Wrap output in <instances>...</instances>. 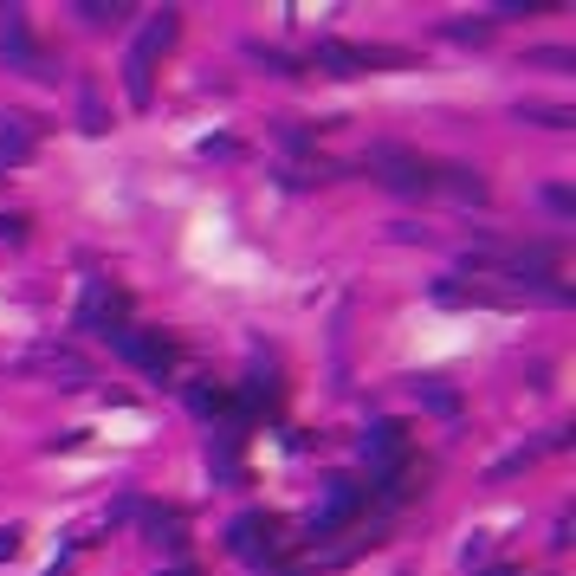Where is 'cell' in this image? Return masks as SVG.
<instances>
[{"instance_id":"obj_29","label":"cell","mask_w":576,"mask_h":576,"mask_svg":"<svg viewBox=\"0 0 576 576\" xmlns=\"http://www.w3.org/2000/svg\"><path fill=\"white\" fill-rule=\"evenodd\" d=\"M169 576H195V570H169Z\"/></svg>"},{"instance_id":"obj_24","label":"cell","mask_w":576,"mask_h":576,"mask_svg":"<svg viewBox=\"0 0 576 576\" xmlns=\"http://www.w3.org/2000/svg\"><path fill=\"white\" fill-rule=\"evenodd\" d=\"M78 13H85L91 26H111V20H123V7H98V0H85V7H78Z\"/></svg>"},{"instance_id":"obj_5","label":"cell","mask_w":576,"mask_h":576,"mask_svg":"<svg viewBox=\"0 0 576 576\" xmlns=\"http://www.w3.org/2000/svg\"><path fill=\"white\" fill-rule=\"evenodd\" d=\"M363 460L376 466V473H395V466H408V428H402V421H369V434H363Z\"/></svg>"},{"instance_id":"obj_18","label":"cell","mask_w":576,"mask_h":576,"mask_svg":"<svg viewBox=\"0 0 576 576\" xmlns=\"http://www.w3.org/2000/svg\"><path fill=\"white\" fill-rule=\"evenodd\" d=\"M415 395L434 408V415H460V395H454V389H441V382H415Z\"/></svg>"},{"instance_id":"obj_1","label":"cell","mask_w":576,"mask_h":576,"mask_svg":"<svg viewBox=\"0 0 576 576\" xmlns=\"http://www.w3.org/2000/svg\"><path fill=\"white\" fill-rule=\"evenodd\" d=\"M78 331H91V337H104V344H117L123 331H130V298L117 292V285H91L85 292V305H78Z\"/></svg>"},{"instance_id":"obj_14","label":"cell","mask_w":576,"mask_h":576,"mask_svg":"<svg viewBox=\"0 0 576 576\" xmlns=\"http://www.w3.org/2000/svg\"><path fill=\"white\" fill-rule=\"evenodd\" d=\"M175 33H182V26H175V13H156V20H149V33L136 39V46H143L149 59H156V52H169V46H175Z\"/></svg>"},{"instance_id":"obj_13","label":"cell","mask_w":576,"mask_h":576,"mask_svg":"<svg viewBox=\"0 0 576 576\" xmlns=\"http://www.w3.org/2000/svg\"><path fill=\"white\" fill-rule=\"evenodd\" d=\"M208 466L221 479H240V434H214V441H208Z\"/></svg>"},{"instance_id":"obj_6","label":"cell","mask_w":576,"mask_h":576,"mask_svg":"<svg viewBox=\"0 0 576 576\" xmlns=\"http://www.w3.org/2000/svg\"><path fill=\"white\" fill-rule=\"evenodd\" d=\"M117 350L130 356L136 369H149V376H169V369H175V344L162 331H136V324H130V331L117 337Z\"/></svg>"},{"instance_id":"obj_8","label":"cell","mask_w":576,"mask_h":576,"mask_svg":"<svg viewBox=\"0 0 576 576\" xmlns=\"http://www.w3.org/2000/svg\"><path fill=\"white\" fill-rule=\"evenodd\" d=\"M311 65H318L324 78H356V72H363V52H356V46H344V39H318Z\"/></svg>"},{"instance_id":"obj_25","label":"cell","mask_w":576,"mask_h":576,"mask_svg":"<svg viewBox=\"0 0 576 576\" xmlns=\"http://www.w3.org/2000/svg\"><path fill=\"white\" fill-rule=\"evenodd\" d=\"M486 551H492V538H486V531H473V544H466V570L486 564Z\"/></svg>"},{"instance_id":"obj_4","label":"cell","mask_w":576,"mask_h":576,"mask_svg":"<svg viewBox=\"0 0 576 576\" xmlns=\"http://www.w3.org/2000/svg\"><path fill=\"white\" fill-rule=\"evenodd\" d=\"M369 505V492L356 486V479H331V486H324V505L318 512H311V538H331V531H344L356 512H363Z\"/></svg>"},{"instance_id":"obj_3","label":"cell","mask_w":576,"mask_h":576,"mask_svg":"<svg viewBox=\"0 0 576 576\" xmlns=\"http://www.w3.org/2000/svg\"><path fill=\"white\" fill-rule=\"evenodd\" d=\"M369 169H382V182L402 188V195H428V188H434V169H428V162L408 156V149H395V143H376V149H369Z\"/></svg>"},{"instance_id":"obj_12","label":"cell","mask_w":576,"mask_h":576,"mask_svg":"<svg viewBox=\"0 0 576 576\" xmlns=\"http://www.w3.org/2000/svg\"><path fill=\"white\" fill-rule=\"evenodd\" d=\"M434 188H447L454 201H486V182H479L473 169H460V162L454 169H434Z\"/></svg>"},{"instance_id":"obj_19","label":"cell","mask_w":576,"mask_h":576,"mask_svg":"<svg viewBox=\"0 0 576 576\" xmlns=\"http://www.w3.org/2000/svg\"><path fill=\"white\" fill-rule=\"evenodd\" d=\"M78 123H85L91 136H98V130H111V123H104V104H98V91H91V85L78 91Z\"/></svg>"},{"instance_id":"obj_7","label":"cell","mask_w":576,"mask_h":576,"mask_svg":"<svg viewBox=\"0 0 576 576\" xmlns=\"http://www.w3.org/2000/svg\"><path fill=\"white\" fill-rule=\"evenodd\" d=\"M20 369H46V376H59L65 389H78V382H91V363L78 350H65V344H46V350H26L20 356Z\"/></svg>"},{"instance_id":"obj_21","label":"cell","mask_w":576,"mask_h":576,"mask_svg":"<svg viewBox=\"0 0 576 576\" xmlns=\"http://www.w3.org/2000/svg\"><path fill=\"white\" fill-rule=\"evenodd\" d=\"M188 402H195V415H221V408H227V389H208V382H195V389H188Z\"/></svg>"},{"instance_id":"obj_20","label":"cell","mask_w":576,"mask_h":576,"mask_svg":"<svg viewBox=\"0 0 576 576\" xmlns=\"http://www.w3.org/2000/svg\"><path fill=\"white\" fill-rule=\"evenodd\" d=\"M525 65H551V72H570L576 52H570V46H538V52H525Z\"/></svg>"},{"instance_id":"obj_17","label":"cell","mask_w":576,"mask_h":576,"mask_svg":"<svg viewBox=\"0 0 576 576\" xmlns=\"http://www.w3.org/2000/svg\"><path fill=\"white\" fill-rule=\"evenodd\" d=\"M518 117H525V123H544V130H570V111H557V104H518Z\"/></svg>"},{"instance_id":"obj_16","label":"cell","mask_w":576,"mask_h":576,"mask_svg":"<svg viewBox=\"0 0 576 576\" xmlns=\"http://www.w3.org/2000/svg\"><path fill=\"white\" fill-rule=\"evenodd\" d=\"M246 52H253V59L266 65V72H279V78H298V59H292V52H279V46H259V39H253Z\"/></svg>"},{"instance_id":"obj_23","label":"cell","mask_w":576,"mask_h":576,"mask_svg":"<svg viewBox=\"0 0 576 576\" xmlns=\"http://www.w3.org/2000/svg\"><path fill=\"white\" fill-rule=\"evenodd\" d=\"M441 33H447V39H473V46H479V39L492 33V20H447Z\"/></svg>"},{"instance_id":"obj_27","label":"cell","mask_w":576,"mask_h":576,"mask_svg":"<svg viewBox=\"0 0 576 576\" xmlns=\"http://www.w3.org/2000/svg\"><path fill=\"white\" fill-rule=\"evenodd\" d=\"M544 201H551L557 214H576V195H570V188H544Z\"/></svg>"},{"instance_id":"obj_26","label":"cell","mask_w":576,"mask_h":576,"mask_svg":"<svg viewBox=\"0 0 576 576\" xmlns=\"http://www.w3.org/2000/svg\"><path fill=\"white\" fill-rule=\"evenodd\" d=\"M7 557H20V525H0V564Z\"/></svg>"},{"instance_id":"obj_28","label":"cell","mask_w":576,"mask_h":576,"mask_svg":"<svg viewBox=\"0 0 576 576\" xmlns=\"http://www.w3.org/2000/svg\"><path fill=\"white\" fill-rule=\"evenodd\" d=\"M20 233H26L20 214H0V240H20Z\"/></svg>"},{"instance_id":"obj_15","label":"cell","mask_w":576,"mask_h":576,"mask_svg":"<svg viewBox=\"0 0 576 576\" xmlns=\"http://www.w3.org/2000/svg\"><path fill=\"white\" fill-rule=\"evenodd\" d=\"M149 538L162 544V551H182V512H149Z\"/></svg>"},{"instance_id":"obj_11","label":"cell","mask_w":576,"mask_h":576,"mask_svg":"<svg viewBox=\"0 0 576 576\" xmlns=\"http://www.w3.org/2000/svg\"><path fill=\"white\" fill-rule=\"evenodd\" d=\"M26 156H33V123L0 117V162H26Z\"/></svg>"},{"instance_id":"obj_9","label":"cell","mask_w":576,"mask_h":576,"mask_svg":"<svg viewBox=\"0 0 576 576\" xmlns=\"http://www.w3.org/2000/svg\"><path fill=\"white\" fill-rule=\"evenodd\" d=\"M123 91H130V104L143 111L149 91H156V59H149L143 46H130V59H123Z\"/></svg>"},{"instance_id":"obj_22","label":"cell","mask_w":576,"mask_h":576,"mask_svg":"<svg viewBox=\"0 0 576 576\" xmlns=\"http://www.w3.org/2000/svg\"><path fill=\"white\" fill-rule=\"evenodd\" d=\"M356 52H363V72H376V65H408L402 46H356Z\"/></svg>"},{"instance_id":"obj_2","label":"cell","mask_w":576,"mask_h":576,"mask_svg":"<svg viewBox=\"0 0 576 576\" xmlns=\"http://www.w3.org/2000/svg\"><path fill=\"white\" fill-rule=\"evenodd\" d=\"M227 551L246 557V564H272V557H279V518L272 512H240L227 525Z\"/></svg>"},{"instance_id":"obj_10","label":"cell","mask_w":576,"mask_h":576,"mask_svg":"<svg viewBox=\"0 0 576 576\" xmlns=\"http://www.w3.org/2000/svg\"><path fill=\"white\" fill-rule=\"evenodd\" d=\"M0 52H7L13 65H39L33 33H26V13H7V26H0Z\"/></svg>"}]
</instances>
